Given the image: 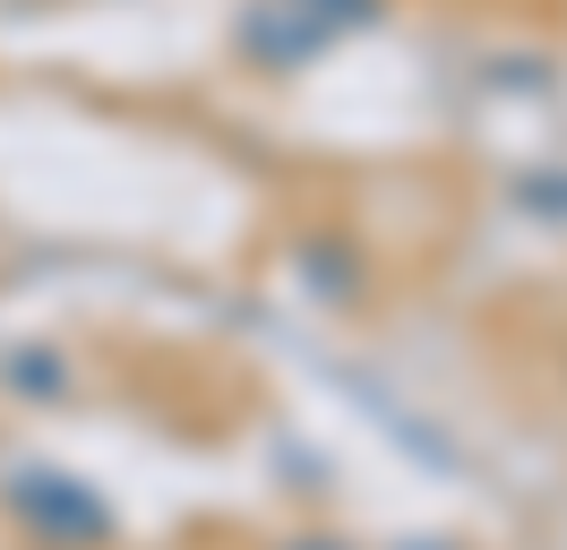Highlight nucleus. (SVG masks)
<instances>
[{"label":"nucleus","instance_id":"1","mask_svg":"<svg viewBox=\"0 0 567 550\" xmlns=\"http://www.w3.org/2000/svg\"><path fill=\"white\" fill-rule=\"evenodd\" d=\"M292 550H336V542H292Z\"/></svg>","mask_w":567,"mask_h":550}]
</instances>
